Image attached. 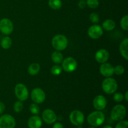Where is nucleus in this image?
<instances>
[{
    "label": "nucleus",
    "mask_w": 128,
    "mask_h": 128,
    "mask_svg": "<svg viewBox=\"0 0 128 128\" xmlns=\"http://www.w3.org/2000/svg\"><path fill=\"white\" fill-rule=\"evenodd\" d=\"M48 5L52 10H58L62 6V1L61 0H49Z\"/></svg>",
    "instance_id": "obj_22"
},
{
    "label": "nucleus",
    "mask_w": 128,
    "mask_h": 128,
    "mask_svg": "<svg viewBox=\"0 0 128 128\" xmlns=\"http://www.w3.org/2000/svg\"><path fill=\"white\" fill-rule=\"evenodd\" d=\"M120 25H121V28L125 31H128V15H125L122 18L121 20V22H120Z\"/></svg>",
    "instance_id": "obj_24"
},
{
    "label": "nucleus",
    "mask_w": 128,
    "mask_h": 128,
    "mask_svg": "<svg viewBox=\"0 0 128 128\" xmlns=\"http://www.w3.org/2000/svg\"><path fill=\"white\" fill-rule=\"evenodd\" d=\"M62 68L64 71L71 72L77 69L78 62L72 57H68L62 61Z\"/></svg>",
    "instance_id": "obj_6"
},
{
    "label": "nucleus",
    "mask_w": 128,
    "mask_h": 128,
    "mask_svg": "<svg viewBox=\"0 0 128 128\" xmlns=\"http://www.w3.org/2000/svg\"><path fill=\"white\" fill-rule=\"evenodd\" d=\"M12 45V40L9 36H5L1 40V46L4 50L10 48Z\"/></svg>",
    "instance_id": "obj_21"
},
{
    "label": "nucleus",
    "mask_w": 128,
    "mask_h": 128,
    "mask_svg": "<svg viewBox=\"0 0 128 128\" xmlns=\"http://www.w3.org/2000/svg\"><path fill=\"white\" fill-rule=\"evenodd\" d=\"M30 111L32 114L38 115L40 113V109L38 105L36 103H32L30 106Z\"/></svg>",
    "instance_id": "obj_25"
},
{
    "label": "nucleus",
    "mask_w": 128,
    "mask_h": 128,
    "mask_svg": "<svg viewBox=\"0 0 128 128\" xmlns=\"http://www.w3.org/2000/svg\"><path fill=\"white\" fill-rule=\"evenodd\" d=\"M124 98V97L122 95V94L120 92H116L113 96V100L116 102H121V101H123Z\"/></svg>",
    "instance_id": "obj_30"
},
{
    "label": "nucleus",
    "mask_w": 128,
    "mask_h": 128,
    "mask_svg": "<svg viewBox=\"0 0 128 128\" xmlns=\"http://www.w3.org/2000/svg\"><path fill=\"white\" fill-rule=\"evenodd\" d=\"M42 124V120L38 115L31 116L28 121V126L29 128H41Z\"/></svg>",
    "instance_id": "obj_16"
},
{
    "label": "nucleus",
    "mask_w": 128,
    "mask_h": 128,
    "mask_svg": "<svg viewBox=\"0 0 128 128\" xmlns=\"http://www.w3.org/2000/svg\"><path fill=\"white\" fill-rule=\"evenodd\" d=\"M62 67H61L59 64L54 65V66H52L51 69V74L54 75V76H58V75H60V74L62 72Z\"/></svg>",
    "instance_id": "obj_23"
},
{
    "label": "nucleus",
    "mask_w": 128,
    "mask_h": 128,
    "mask_svg": "<svg viewBox=\"0 0 128 128\" xmlns=\"http://www.w3.org/2000/svg\"><path fill=\"white\" fill-rule=\"evenodd\" d=\"M70 120L72 124L81 126L84 122V116L81 111L74 110L70 113Z\"/></svg>",
    "instance_id": "obj_7"
},
{
    "label": "nucleus",
    "mask_w": 128,
    "mask_h": 128,
    "mask_svg": "<svg viewBox=\"0 0 128 128\" xmlns=\"http://www.w3.org/2000/svg\"><path fill=\"white\" fill-rule=\"evenodd\" d=\"M86 4L92 9H95L99 6L98 0H87Z\"/></svg>",
    "instance_id": "obj_28"
},
{
    "label": "nucleus",
    "mask_w": 128,
    "mask_h": 128,
    "mask_svg": "<svg viewBox=\"0 0 128 128\" xmlns=\"http://www.w3.org/2000/svg\"><path fill=\"white\" fill-rule=\"evenodd\" d=\"M87 121L89 124L92 127H98L101 126L104 122L105 116L101 111H94L88 115Z\"/></svg>",
    "instance_id": "obj_1"
},
{
    "label": "nucleus",
    "mask_w": 128,
    "mask_h": 128,
    "mask_svg": "<svg viewBox=\"0 0 128 128\" xmlns=\"http://www.w3.org/2000/svg\"><path fill=\"white\" fill-rule=\"evenodd\" d=\"M82 128V127H78V128Z\"/></svg>",
    "instance_id": "obj_38"
},
{
    "label": "nucleus",
    "mask_w": 128,
    "mask_h": 128,
    "mask_svg": "<svg viewBox=\"0 0 128 128\" xmlns=\"http://www.w3.org/2000/svg\"><path fill=\"white\" fill-rule=\"evenodd\" d=\"M51 60L55 64H59L63 61V55L59 51H56L51 54Z\"/></svg>",
    "instance_id": "obj_19"
},
{
    "label": "nucleus",
    "mask_w": 128,
    "mask_h": 128,
    "mask_svg": "<svg viewBox=\"0 0 128 128\" xmlns=\"http://www.w3.org/2000/svg\"><path fill=\"white\" fill-rule=\"evenodd\" d=\"M124 68L121 65H118L116 67L114 68V73L116 74V75H118V76L123 74L124 73Z\"/></svg>",
    "instance_id": "obj_27"
},
{
    "label": "nucleus",
    "mask_w": 128,
    "mask_h": 128,
    "mask_svg": "<svg viewBox=\"0 0 128 128\" xmlns=\"http://www.w3.org/2000/svg\"><path fill=\"white\" fill-rule=\"evenodd\" d=\"M88 36L93 40H96L101 37L103 34L102 28L98 24H94L91 26L88 31Z\"/></svg>",
    "instance_id": "obj_12"
},
{
    "label": "nucleus",
    "mask_w": 128,
    "mask_h": 128,
    "mask_svg": "<svg viewBox=\"0 0 128 128\" xmlns=\"http://www.w3.org/2000/svg\"><path fill=\"white\" fill-rule=\"evenodd\" d=\"M96 128V127H91V128Z\"/></svg>",
    "instance_id": "obj_37"
},
{
    "label": "nucleus",
    "mask_w": 128,
    "mask_h": 128,
    "mask_svg": "<svg viewBox=\"0 0 128 128\" xmlns=\"http://www.w3.org/2000/svg\"><path fill=\"white\" fill-rule=\"evenodd\" d=\"M5 110V105L3 102H0V114H2Z\"/></svg>",
    "instance_id": "obj_33"
},
{
    "label": "nucleus",
    "mask_w": 128,
    "mask_h": 128,
    "mask_svg": "<svg viewBox=\"0 0 128 128\" xmlns=\"http://www.w3.org/2000/svg\"><path fill=\"white\" fill-rule=\"evenodd\" d=\"M128 128V122L127 121H119L118 123L116 125L115 128Z\"/></svg>",
    "instance_id": "obj_31"
},
{
    "label": "nucleus",
    "mask_w": 128,
    "mask_h": 128,
    "mask_svg": "<svg viewBox=\"0 0 128 128\" xmlns=\"http://www.w3.org/2000/svg\"><path fill=\"white\" fill-rule=\"evenodd\" d=\"M107 105V100L102 95L96 96L93 100V106L98 111L103 110Z\"/></svg>",
    "instance_id": "obj_13"
},
{
    "label": "nucleus",
    "mask_w": 128,
    "mask_h": 128,
    "mask_svg": "<svg viewBox=\"0 0 128 128\" xmlns=\"http://www.w3.org/2000/svg\"><path fill=\"white\" fill-rule=\"evenodd\" d=\"M100 71L102 76L106 78H110L113 75L114 68L111 64L104 62L100 66Z\"/></svg>",
    "instance_id": "obj_14"
},
{
    "label": "nucleus",
    "mask_w": 128,
    "mask_h": 128,
    "mask_svg": "<svg viewBox=\"0 0 128 128\" xmlns=\"http://www.w3.org/2000/svg\"><path fill=\"white\" fill-rule=\"evenodd\" d=\"M115 27H116L115 22L113 20H110V19H108L102 22V28L106 31H112L115 28Z\"/></svg>",
    "instance_id": "obj_18"
},
{
    "label": "nucleus",
    "mask_w": 128,
    "mask_h": 128,
    "mask_svg": "<svg viewBox=\"0 0 128 128\" xmlns=\"http://www.w3.org/2000/svg\"><path fill=\"white\" fill-rule=\"evenodd\" d=\"M102 128H113L111 126H104Z\"/></svg>",
    "instance_id": "obj_36"
},
{
    "label": "nucleus",
    "mask_w": 128,
    "mask_h": 128,
    "mask_svg": "<svg viewBox=\"0 0 128 128\" xmlns=\"http://www.w3.org/2000/svg\"><path fill=\"white\" fill-rule=\"evenodd\" d=\"M128 91H126V93H125V100L126 101H128Z\"/></svg>",
    "instance_id": "obj_35"
},
{
    "label": "nucleus",
    "mask_w": 128,
    "mask_h": 128,
    "mask_svg": "<svg viewBox=\"0 0 128 128\" xmlns=\"http://www.w3.org/2000/svg\"><path fill=\"white\" fill-rule=\"evenodd\" d=\"M90 20L92 23H98L100 21V16L96 12H92L90 15Z\"/></svg>",
    "instance_id": "obj_29"
},
{
    "label": "nucleus",
    "mask_w": 128,
    "mask_h": 128,
    "mask_svg": "<svg viewBox=\"0 0 128 128\" xmlns=\"http://www.w3.org/2000/svg\"><path fill=\"white\" fill-rule=\"evenodd\" d=\"M16 121L12 116L4 114L0 117V128H14Z\"/></svg>",
    "instance_id": "obj_9"
},
{
    "label": "nucleus",
    "mask_w": 128,
    "mask_h": 128,
    "mask_svg": "<svg viewBox=\"0 0 128 128\" xmlns=\"http://www.w3.org/2000/svg\"><path fill=\"white\" fill-rule=\"evenodd\" d=\"M110 58V53L105 49H100L95 54V59L99 63L107 62Z\"/></svg>",
    "instance_id": "obj_15"
},
{
    "label": "nucleus",
    "mask_w": 128,
    "mask_h": 128,
    "mask_svg": "<svg viewBox=\"0 0 128 128\" xmlns=\"http://www.w3.org/2000/svg\"><path fill=\"white\" fill-rule=\"evenodd\" d=\"M42 118L45 123L48 124H51L56 122L57 120V116L52 110L50 109H46L42 112Z\"/></svg>",
    "instance_id": "obj_11"
},
{
    "label": "nucleus",
    "mask_w": 128,
    "mask_h": 128,
    "mask_svg": "<svg viewBox=\"0 0 128 128\" xmlns=\"http://www.w3.org/2000/svg\"><path fill=\"white\" fill-rule=\"evenodd\" d=\"M31 98L32 101L34 103L41 104L46 99V94L44 91L42 89L40 88H36L31 91Z\"/></svg>",
    "instance_id": "obj_8"
},
{
    "label": "nucleus",
    "mask_w": 128,
    "mask_h": 128,
    "mask_svg": "<svg viewBox=\"0 0 128 128\" xmlns=\"http://www.w3.org/2000/svg\"><path fill=\"white\" fill-rule=\"evenodd\" d=\"M128 40L127 38L121 42L120 46V51L121 54L126 60H128Z\"/></svg>",
    "instance_id": "obj_17"
},
{
    "label": "nucleus",
    "mask_w": 128,
    "mask_h": 128,
    "mask_svg": "<svg viewBox=\"0 0 128 128\" xmlns=\"http://www.w3.org/2000/svg\"><path fill=\"white\" fill-rule=\"evenodd\" d=\"M13 24L10 20L3 18L0 21V31L3 34H10L13 31Z\"/></svg>",
    "instance_id": "obj_10"
},
{
    "label": "nucleus",
    "mask_w": 128,
    "mask_h": 128,
    "mask_svg": "<svg viewBox=\"0 0 128 128\" xmlns=\"http://www.w3.org/2000/svg\"><path fill=\"white\" fill-rule=\"evenodd\" d=\"M40 66L38 63H32L29 66L28 72L31 76H35L40 72Z\"/></svg>",
    "instance_id": "obj_20"
},
{
    "label": "nucleus",
    "mask_w": 128,
    "mask_h": 128,
    "mask_svg": "<svg viewBox=\"0 0 128 128\" xmlns=\"http://www.w3.org/2000/svg\"><path fill=\"white\" fill-rule=\"evenodd\" d=\"M14 111L16 112H20L23 109V104L22 101H18L14 103L13 106Z\"/></svg>",
    "instance_id": "obj_26"
},
{
    "label": "nucleus",
    "mask_w": 128,
    "mask_h": 128,
    "mask_svg": "<svg viewBox=\"0 0 128 128\" xmlns=\"http://www.w3.org/2000/svg\"><path fill=\"white\" fill-rule=\"evenodd\" d=\"M52 128H64V126L61 122H56L52 126Z\"/></svg>",
    "instance_id": "obj_34"
},
{
    "label": "nucleus",
    "mask_w": 128,
    "mask_h": 128,
    "mask_svg": "<svg viewBox=\"0 0 128 128\" xmlns=\"http://www.w3.org/2000/svg\"><path fill=\"white\" fill-rule=\"evenodd\" d=\"M126 115V109L123 105H116L111 112V118L115 121L123 120Z\"/></svg>",
    "instance_id": "obj_4"
},
{
    "label": "nucleus",
    "mask_w": 128,
    "mask_h": 128,
    "mask_svg": "<svg viewBox=\"0 0 128 128\" xmlns=\"http://www.w3.org/2000/svg\"><path fill=\"white\" fill-rule=\"evenodd\" d=\"M51 44L56 51H63L67 48L68 41L67 38L64 35L58 34L52 38Z\"/></svg>",
    "instance_id": "obj_2"
},
{
    "label": "nucleus",
    "mask_w": 128,
    "mask_h": 128,
    "mask_svg": "<svg viewBox=\"0 0 128 128\" xmlns=\"http://www.w3.org/2000/svg\"><path fill=\"white\" fill-rule=\"evenodd\" d=\"M78 5V7L80 9H84L86 6V2L84 0H80Z\"/></svg>",
    "instance_id": "obj_32"
},
{
    "label": "nucleus",
    "mask_w": 128,
    "mask_h": 128,
    "mask_svg": "<svg viewBox=\"0 0 128 128\" xmlns=\"http://www.w3.org/2000/svg\"><path fill=\"white\" fill-rule=\"evenodd\" d=\"M102 89L105 93L108 94H112L117 90V82L112 78H106L102 82Z\"/></svg>",
    "instance_id": "obj_3"
},
{
    "label": "nucleus",
    "mask_w": 128,
    "mask_h": 128,
    "mask_svg": "<svg viewBox=\"0 0 128 128\" xmlns=\"http://www.w3.org/2000/svg\"><path fill=\"white\" fill-rule=\"evenodd\" d=\"M15 95L20 101H24L28 98L29 92L27 88L24 84L19 83L14 88Z\"/></svg>",
    "instance_id": "obj_5"
}]
</instances>
